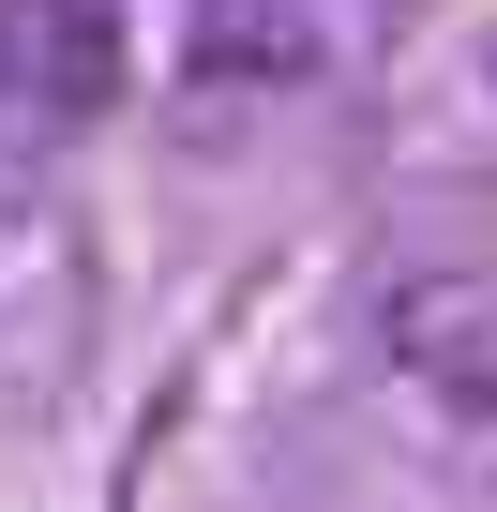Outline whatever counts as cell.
I'll return each mask as SVG.
<instances>
[{"mask_svg": "<svg viewBox=\"0 0 497 512\" xmlns=\"http://www.w3.org/2000/svg\"><path fill=\"white\" fill-rule=\"evenodd\" d=\"M106 91H121V16L106 0H0V136H76V121H106Z\"/></svg>", "mask_w": 497, "mask_h": 512, "instance_id": "cell-1", "label": "cell"}, {"mask_svg": "<svg viewBox=\"0 0 497 512\" xmlns=\"http://www.w3.org/2000/svg\"><path fill=\"white\" fill-rule=\"evenodd\" d=\"M317 76V16L302 0H181V106L226 121V106H272Z\"/></svg>", "mask_w": 497, "mask_h": 512, "instance_id": "cell-2", "label": "cell"}, {"mask_svg": "<svg viewBox=\"0 0 497 512\" xmlns=\"http://www.w3.org/2000/svg\"><path fill=\"white\" fill-rule=\"evenodd\" d=\"M392 347H407L422 377H452V392H497V272L407 287V302H392Z\"/></svg>", "mask_w": 497, "mask_h": 512, "instance_id": "cell-3", "label": "cell"}]
</instances>
